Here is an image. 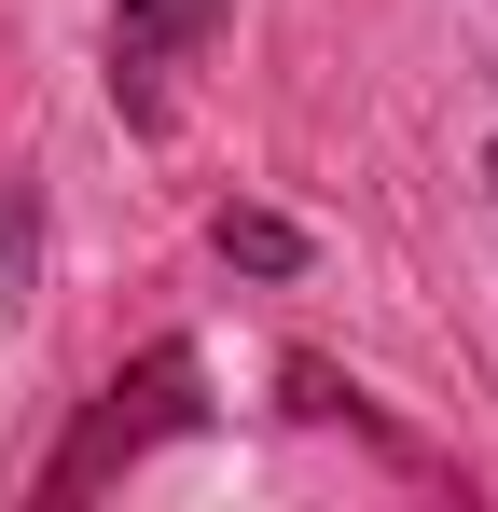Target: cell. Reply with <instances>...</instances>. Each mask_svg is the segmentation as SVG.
Masks as SVG:
<instances>
[{
	"instance_id": "obj_1",
	"label": "cell",
	"mask_w": 498,
	"mask_h": 512,
	"mask_svg": "<svg viewBox=\"0 0 498 512\" xmlns=\"http://www.w3.org/2000/svg\"><path fill=\"white\" fill-rule=\"evenodd\" d=\"M180 429H208V360L166 333V346H139V360H125V374L70 416V443L42 457V499H56V512L97 499L111 471H139V457H153V443H180Z\"/></svg>"
},
{
	"instance_id": "obj_2",
	"label": "cell",
	"mask_w": 498,
	"mask_h": 512,
	"mask_svg": "<svg viewBox=\"0 0 498 512\" xmlns=\"http://www.w3.org/2000/svg\"><path fill=\"white\" fill-rule=\"evenodd\" d=\"M222 14H236V0H111V111H125V125H166V84L208 56Z\"/></svg>"
},
{
	"instance_id": "obj_3",
	"label": "cell",
	"mask_w": 498,
	"mask_h": 512,
	"mask_svg": "<svg viewBox=\"0 0 498 512\" xmlns=\"http://www.w3.org/2000/svg\"><path fill=\"white\" fill-rule=\"evenodd\" d=\"M208 236H222V263H249V277H305V236H291L277 208H222Z\"/></svg>"
}]
</instances>
